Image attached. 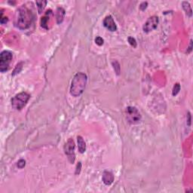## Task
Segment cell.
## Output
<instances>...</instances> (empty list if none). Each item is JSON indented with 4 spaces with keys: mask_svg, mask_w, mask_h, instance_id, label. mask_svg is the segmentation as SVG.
Returning <instances> with one entry per match:
<instances>
[{
    "mask_svg": "<svg viewBox=\"0 0 193 193\" xmlns=\"http://www.w3.org/2000/svg\"><path fill=\"white\" fill-rule=\"evenodd\" d=\"M33 12L26 5H22L17 11L16 25L21 30H27L33 22Z\"/></svg>",
    "mask_w": 193,
    "mask_h": 193,
    "instance_id": "1",
    "label": "cell"
},
{
    "mask_svg": "<svg viewBox=\"0 0 193 193\" xmlns=\"http://www.w3.org/2000/svg\"><path fill=\"white\" fill-rule=\"evenodd\" d=\"M87 75L84 72H78L73 77L70 86V94L73 97H79L85 91L87 84Z\"/></svg>",
    "mask_w": 193,
    "mask_h": 193,
    "instance_id": "2",
    "label": "cell"
},
{
    "mask_svg": "<svg viewBox=\"0 0 193 193\" xmlns=\"http://www.w3.org/2000/svg\"><path fill=\"white\" fill-rule=\"evenodd\" d=\"M30 95L26 92H21L16 94L11 99V106L16 110H21L28 102Z\"/></svg>",
    "mask_w": 193,
    "mask_h": 193,
    "instance_id": "3",
    "label": "cell"
},
{
    "mask_svg": "<svg viewBox=\"0 0 193 193\" xmlns=\"http://www.w3.org/2000/svg\"><path fill=\"white\" fill-rule=\"evenodd\" d=\"M125 117L130 124H138L141 121V115L136 107H127L125 110Z\"/></svg>",
    "mask_w": 193,
    "mask_h": 193,
    "instance_id": "4",
    "label": "cell"
},
{
    "mask_svg": "<svg viewBox=\"0 0 193 193\" xmlns=\"http://www.w3.org/2000/svg\"><path fill=\"white\" fill-rule=\"evenodd\" d=\"M12 53L8 51H3L0 54V71L5 72L9 69L10 63L12 60Z\"/></svg>",
    "mask_w": 193,
    "mask_h": 193,
    "instance_id": "5",
    "label": "cell"
},
{
    "mask_svg": "<svg viewBox=\"0 0 193 193\" xmlns=\"http://www.w3.org/2000/svg\"><path fill=\"white\" fill-rule=\"evenodd\" d=\"M65 154L67 156L68 159L71 164H73L75 159V143L72 138H69L67 140L64 146Z\"/></svg>",
    "mask_w": 193,
    "mask_h": 193,
    "instance_id": "6",
    "label": "cell"
},
{
    "mask_svg": "<svg viewBox=\"0 0 193 193\" xmlns=\"http://www.w3.org/2000/svg\"><path fill=\"white\" fill-rule=\"evenodd\" d=\"M159 24V17L157 16H152L148 19L144 25L143 26V30L145 33H149L155 29L157 28Z\"/></svg>",
    "mask_w": 193,
    "mask_h": 193,
    "instance_id": "7",
    "label": "cell"
},
{
    "mask_svg": "<svg viewBox=\"0 0 193 193\" xmlns=\"http://www.w3.org/2000/svg\"><path fill=\"white\" fill-rule=\"evenodd\" d=\"M104 26L108 30L111 32H114L117 30L116 24L115 23L113 17L111 15L107 16L104 20Z\"/></svg>",
    "mask_w": 193,
    "mask_h": 193,
    "instance_id": "8",
    "label": "cell"
},
{
    "mask_svg": "<svg viewBox=\"0 0 193 193\" xmlns=\"http://www.w3.org/2000/svg\"><path fill=\"white\" fill-rule=\"evenodd\" d=\"M102 180L105 185H111L113 183V181H114V175H113V173L110 172V171H104V174H103Z\"/></svg>",
    "mask_w": 193,
    "mask_h": 193,
    "instance_id": "9",
    "label": "cell"
},
{
    "mask_svg": "<svg viewBox=\"0 0 193 193\" xmlns=\"http://www.w3.org/2000/svg\"><path fill=\"white\" fill-rule=\"evenodd\" d=\"M65 14H66V11H65V10L62 7L57 8V9L56 11V20L57 24H60V23L63 22Z\"/></svg>",
    "mask_w": 193,
    "mask_h": 193,
    "instance_id": "10",
    "label": "cell"
},
{
    "mask_svg": "<svg viewBox=\"0 0 193 193\" xmlns=\"http://www.w3.org/2000/svg\"><path fill=\"white\" fill-rule=\"evenodd\" d=\"M52 15V11L51 10H48V11H46L44 17H42L41 19V27H43L45 29H48V24L49 18H50V16Z\"/></svg>",
    "mask_w": 193,
    "mask_h": 193,
    "instance_id": "11",
    "label": "cell"
},
{
    "mask_svg": "<svg viewBox=\"0 0 193 193\" xmlns=\"http://www.w3.org/2000/svg\"><path fill=\"white\" fill-rule=\"evenodd\" d=\"M77 141H78V149H79V152L80 153H84L86 150V143H85V140L82 138L81 136H78L77 137Z\"/></svg>",
    "mask_w": 193,
    "mask_h": 193,
    "instance_id": "12",
    "label": "cell"
},
{
    "mask_svg": "<svg viewBox=\"0 0 193 193\" xmlns=\"http://www.w3.org/2000/svg\"><path fill=\"white\" fill-rule=\"evenodd\" d=\"M182 6L183 10L185 11V12L186 13V14L189 17H191L192 14V11L191 5H190L189 2H182Z\"/></svg>",
    "mask_w": 193,
    "mask_h": 193,
    "instance_id": "13",
    "label": "cell"
},
{
    "mask_svg": "<svg viewBox=\"0 0 193 193\" xmlns=\"http://www.w3.org/2000/svg\"><path fill=\"white\" fill-rule=\"evenodd\" d=\"M36 4L37 5L38 11L39 14H41L43 11V10L45 8L46 5H47V1H37L36 2Z\"/></svg>",
    "mask_w": 193,
    "mask_h": 193,
    "instance_id": "14",
    "label": "cell"
},
{
    "mask_svg": "<svg viewBox=\"0 0 193 193\" xmlns=\"http://www.w3.org/2000/svg\"><path fill=\"white\" fill-rule=\"evenodd\" d=\"M180 91V85L179 83H176L173 88L172 90V94L173 96H176L178 93Z\"/></svg>",
    "mask_w": 193,
    "mask_h": 193,
    "instance_id": "15",
    "label": "cell"
},
{
    "mask_svg": "<svg viewBox=\"0 0 193 193\" xmlns=\"http://www.w3.org/2000/svg\"><path fill=\"white\" fill-rule=\"evenodd\" d=\"M113 68H114L115 72H116L117 75H119L120 74V65L119 63L117 61H113Z\"/></svg>",
    "mask_w": 193,
    "mask_h": 193,
    "instance_id": "16",
    "label": "cell"
},
{
    "mask_svg": "<svg viewBox=\"0 0 193 193\" xmlns=\"http://www.w3.org/2000/svg\"><path fill=\"white\" fill-rule=\"evenodd\" d=\"M22 68H23V63H18V64H17V66H16L15 69H14V72H13V73H12V75H15L16 74H18L19 72H20L21 71Z\"/></svg>",
    "mask_w": 193,
    "mask_h": 193,
    "instance_id": "17",
    "label": "cell"
},
{
    "mask_svg": "<svg viewBox=\"0 0 193 193\" xmlns=\"http://www.w3.org/2000/svg\"><path fill=\"white\" fill-rule=\"evenodd\" d=\"M127 41H128L129 44H130L131 46H133V47L134 48L137 47V42H136V39H135L133 37L129 36L128 39H127Z\"/></svg>",
    "mask_w": 193,
    "mask_h": 193,
    "instance_id": "18",
    "label": "cell"
},
{
    "mask_svg": "<svg viewBox=\"0 0 193 193\" xmlns=\"http://www.w3.org/2000/svg\"><path fill=\"white\" fill-rule=\"evenodd\" d=\"M2 10L1 11V18H0V22L2 24H5L8 21V18L7 17H4L3 16V12H2Z\"/></svg>",
    "mask_w": 193,
    "mask_h": 193,
    "instance_id": "19",
    "label": "cell"
},
{
    "mask_svg": "<svg viewBox=\"0 0 193 193\" xmlns=\"http://www.w3.org/2000/svg\"><path fill=\"white\" fill-rule=\"evenodd\" d=\"M25 165L26 161L24 160V159H21V160H19L18 162H17V167H18L19 168H21V169L24 168V167H25Z\"/></svg>",
    "mask_w": 193,
    "mask_h": 193,
    "instance_id": "20",
    "label": "cell"
},
{
    "mask_svg": "<svg viewBox=\"0 0 193 193\" xmlns=\"http://www.w3.org/2000/svg\"><path fill=\"white\" fill-rule=\"evenodd\" d=\"M95 42H96V44L101 46V45H104V41L102 38L100 37V36H98V37L95 39Z\"/></svg>",
    "mask_w": 193,
    "mask_h": 193,
    "instance_id": "21",
    "label": "cell"
},
{
    "mask_svg": "<svg viewBox=\"0 0 193 193\" xmlns=\"http://www.w3.org/2000/svg\"><path fill=\"white\" fill-rule=\"evenodd\" d=\"M81 168H82V164H81V162H79V163H78V165H77V167H76V171H75V174H79V173H80Z\"/></svg>",
    "mask_w": 193,
    "mask_h": 193,
    "instance_id": "22",
    "label": "cell"
},
{
    "mask_svg": "<svg viewBox=\"0 0 193 193\" xmlns=\"http://www.w3.org/2000/svg\"><path fill=\"white\" fill-rule=\"evenodd\" d=\"M147 5H148L147 2H142L141 4H140V8L142 10V11H144V10L146 8V7H147Z\"/></svg>",
    "mask_w": 193,
    "mask_h": 193,
    "instance_id": "23",
    "label": "cell"
},
{
    "mask_svg": "<svg viewBox=\"0 0 193 193\" xmlns=\"http://www.w3.org/2000/svg\"><path fill=\"white\" fill-rule=\"evenodd\" d=\"M188 117H189V119H188V124L189 125H190V124H191V116H190V113H188Z\"/></svg>",
    "mask_w": 193,
    "mask_h": 193,
    "instance_id": "24",
    "label": "cell"
}]
</instances>
